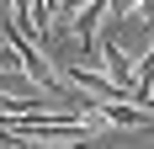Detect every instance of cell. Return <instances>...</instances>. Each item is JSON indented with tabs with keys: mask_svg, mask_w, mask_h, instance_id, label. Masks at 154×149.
Wrapping results in <instances>:
<instances>
[{
	"mask_svg": "<svg viewBox=\"0 0 154 149\" xmlns=\"http://www.w3.org/2000/svg\"><path fill=\"white\" fill-rule=\"evenodd\" d=\"M53 149H85V144H53Z\"/></svg>",
	"mask_w": 154,
	"mask_h": 149,
	"instance_id": "cell-7",
	"label": "cell"
},
{
	"mask_svg": "<svg viewBox=\"0 0 154 149\" xmlns=\"http://www.w3.org/2000/svg\"><path fill=\"white\" fill-rule=\"evenodd\" d=\"M138 21H149V27H154V0H138Z\"/></svg>",
	"mask_w": 154,
	"mask_h": 149,
	"instance_id": "cell-5",
	"label": "cell"
},
{
	"mask_svg": "<svg viewBox=\"0 0 154 149\" xmlns=\"http://www.w3.org/2000/svg\"><path fill=\"white\" fill-rule=\"evenodd\" d=\"M106 11L117 16V21H133V16H138V0H106Z\"/></svg>",
	"mask_w": 154,
	"mask_h": 149,
	"instance_id": "cell-4",
	"label": "cell"
},
{
	"mask_svg": "<svg viewBox=\"0 0 154 149\" xmlns=\"http://www.w3.org/2000/svg\"><path fill=\"white\" fill-rule=\"evenodd\" d=\"M138 106H143V112H149V117H154V80H149V90H143V96H138Z\"/></svg>",
	"mask_w": 154,
	"mask_h": 149,
	"instance_id": "cell-6",
	"label": "cell"
},
{
	"mask_svg": "<svg viewBox=\"0 0 154 149\" xmlns=\"http://www.w3.org/2000/svg\"><path fill=\"white\" fill-rule=\"evenodd\" d=\"M5 37H11V48L21 53V69H27V80L32 85H43V96H69V90L59 85V74H53V64L43 59V48L32 43V32L16 21V16H5Z\"/></svg>",
	"mask_w": 154,
	"mask_h": 149,
	"instance_id": "cell-1",
	"label": "cell"
},
{
	"mask_svg": "<svg viewBox=\"0 0 154 149\" xmlns=\"http://www.w3.org/2000/svg\"><path fill=\"white\" fill-rule=\"evenodd\" d=\"M96 69L106 74L112 85L133 90V69H138V64L128 59V48H122V43H112V37H106V43H96Z\"/></svg>",
	"mask_w": 154,
	"mask_h": 149,
	"instance_id": "cell-2",
	"label": "cell"
},
{
	"mask_svg": "<svg viewBox=\"0 0 154 149\" xmlns=\"http://www.w3.org/2000/svg\"><path fill=\"white\" fill-rule=\"evenodd\" d=\"M16 74H27V69H21V53H16V48H11V37H5V43H0V90L11 85Z\"/></svg>",
	"mask_w": 154,
	"mask_h": 149,
	"instance_id": "cell-3",
	"label": "cell"
}]
</instances>
